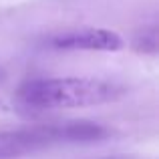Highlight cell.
Returning <instances> with one entry per match:
<instances>
[{"instance_id":"cell-1","label":"cell","mask_w":159,"mask_h":159,"mask_svg":"<svg viewBox=\"0 0 159 159\" xmlns=\"http://www.w3.org/2000/svg\"><path fill=\"white\" fill-rule=\"evenodd\" d=\"M127 87L97 77H51L24 81L16 91V103L28 113L81 109L119 101Z\"/></svg>"},{"instance_id":"cell-2","label":"cell","mask_w":159,"mask_h":159,"mask_svg":"<svg viewBox=\"0 0 159 159\" xmlns=\"http://www.w3.org/2000/svg\"><path fill=\"white\" fill-rule=\"evenodd\" d=\"M57 145H62L58 123H43L0 131V159H22Z\"/></svg>"},{"instance_id":"cell-3","label":"cell","mask_w":159,"mask_h":159,"mask_svg":"<svg viewBox=\"0 0 159 159\" xmlns=\"http://www.w3.org/2000/svg\"><path fill=\"white\" fill-rule=\"evenodd\" d=\"M52 51H89V52H115L125 47L123 39L109 28H70L52 34L47 40Z\"/></svg>"},{"instance_id":"cell-4","label":"cell","mask_w":159,"mask_h":159,"mask_svg":"<svg viewBox=\"0 0 159 159\" xmlns=\"http://www.w3.org/2000/svg\"><path fill=\"white\" fill-rule=\"evenodd\" d=\"M133 51H137L139 54H155L159 48V39H157V26H145L133 36L131 40Z\"/></svg>"}]
</instances>
